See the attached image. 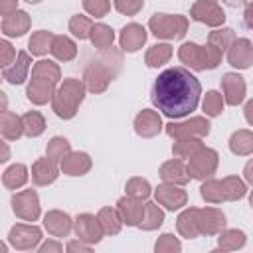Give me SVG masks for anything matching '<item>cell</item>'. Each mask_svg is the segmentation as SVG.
<instances>
[{
  "label": "cell",
  "instance_id": "obj_48",
  "mask_svg": "<svg viewBox=\"0 0 253 253\" xmlns=\"http://www.w3.org/2000/svg\"><path fill=\"white\" fill-rule=\"evenodd\" d=\"M83 10L89 16L105 18L111 12V0H83Z\"/></svg>",
  "mask_w": 253,
  "mask_h": 253
},
{
  "label": "cell",
  "instance_id": "obj_19",
  "mask_svg": "<svg viewBox=\"0 0 253 253\" xmlns=\"http://www.w3.org/2000/svg\"><path fill=\"white\" fill-rule=\"evenodd\" d=\"M30 67H32L30 51H18L16 61L12 65H8V67H2V79L8 81L10 85H20V83H24L28 79Z\"/></svg>",
  "mask_w": 253,
  "mask_h": 253
},
{
  "label": "cell",
  "instance_id": "obj_7",
  "mask_svg": "<svg viewBox=\"0 0 253 253\" xmlns=\"http://www.w3.org/2000/svg\"><path fill=\"white\" fill-rule=\"evenodd\" d=\"M217 164H219V154L210 148V146H202L196 154H192L188 158V172L192 178L196 180H206V178H211L217 170Z\"/></svg>",
  "mask_w": 253,
  "mask_h": 253
},
{
  "label": "cell",
  "instance_id": "obj_31",
  "mask_svg": "<svg viewBox=\"0 0 253 253\" xmlns=\"http://www.w3.org/2000/svg\"><path fill=\"white\" fill-rule=\"evenodd\" d=\"M97 217H99V221L103 225L105 235H117L121 231V227H123V217H121L117 208L105 206V208H101L97 211Z\"/></svg>",
  "mask_w": 253,
  "mask_h": 253
},
{
  "label": "cell",
  "instance_id": "obj_30",
  "mask_svg": "<svg viewBox=\"0 0 253 253\" xmlns=\"http://www.w3.org/2000/svg\"><path fill=\"white\" fill-rule=\"evenodd\" d=\"M28 178H30V174H28L26 164L16 162V164H12V166H8V168L4 170V174H2V184H4V188H8V190H18V188H22V186L28 182Z\"/></svg>",
  "mask_w": 253,
  "mask_h": 253
},
{
  "label": "cell",
  "instance_id": "obj_6",
  "mask_svg": "<svg viewBox=\"0 0 253 253\" xmlns=\"http://www.w3.org/2000/svg\"><path fill=\"white\" fill-rule=\"evenodd\" d=\"M210 126L211 125L206 117H190L188 121H170L168 125H164V130L174 140L190 138V136L204 138L210 134Z\"/></svg>",
  "mask_w": 253,
  "mask_h": 253
},
{
  "label": "cell",
  "instance_id": "obj_3",
  "mask_svg": "<svg viewBox=\"0 0 253 253\" xmlns=\"http://www.w3.org/2000/svg\"><path fill=\"white\" fill-rule=\"evenodd\" d=\"M85 93H87V85L83 79H75V77L63 79L61 85L53 93L51 111L63 121L73 119L79 111V105L85 99Z\"/></svg>",
  "mask_w": 253,
  "mask_h": 253
},
{
  "label": "cell",
  "instance_id": "obj_9",
  "mask_svg": "<svg viewBox=\"0 0 253 253\" xmlns=\"http://www.w3.org/2000/svg\"><path fill=\"white\" fill-rule=\"evenodd\" d=\"M190 18L210 28H219L225 22V12L217 0H196L190 8Z\"/></svg>",
  "mask_w": 253,
  "mask_h": 253
},
{
  "label": "cell",
  "instance_id": "obj_57",
  "mask_svg": "<svg viewBox=\"0 0 253 253\" xmlns=\"http://www.w3.org/2000/svg\"><path fill=\"white\" fill-rule=\"evenodd\" d=\"M221 2H225L227 6H241V4H245L247 0H221Z\"/></svg>",
  "mask_w": 253,
  "mask_h": 253
},
{
  "label": "cell",
  "instance_id": "obj_28",
  "mask_svg": "<svg viewBox=\"0 0 253 253\" xmlns=\"http://www.w3.org/2000/svg\"><path fill=\"white\" fill-rule=\"evenodd\" d=\"M227 144L235 156H249L253 154V132L247 128H239L229 136Z\"/></svg>",
  "mask_w": 253,
  "mask_h": 253
},
{
  "label": "cell",
  "instance_id": "obj_38",
  "mask_svg": "<svg viewBox=\"0 0 253 253\" xmlns=\"http://www.w3.org/2000/svg\"><path fill=\"white\" fill-rule=\"evenodd\" d=\"M32 77H40V79H47V81L59 83L61 81V69L51 59H40L32 67Z\"/></svg>",
  "mask_w": 253,
  "mask_h": 253
},
{
  "label": "cell",
  "instance_id": "obj_2",
  "mask_svg": "<svg viewBox=\"0 0 253 253\" xmlns=\"http://www.w3.org/2000/svg\"><path fill=\"white\" fill-rule=\"evenodd\" d=\"M121 63H123V59H121V53L119 51H113L111 47L109 49H103V55L99 59H93L85 67L83 81L87 85V91H91L95 95L107 91L109 83L119 75Z\"/></svg>",
  "mask_w": 253,
  "mask_h": 253
},
{
  "label": "cell",
  "instance_id": "obj_17",
  "mask_svg": "<svg viewBox=\"0 0 253 253\" xmlns=\"http://www.w3.org/2000/svg\"><path fill=\"white\" fill-rule=\"evenodd\" d=\"M132 126H134V132L138 136H142V138H152V136H156L164 128L160 113L158 111H152V109H142L134 117Z\"/></svg>",
  "mask_w": 253,
  "mask_h": 253
},
{
  "label": "cell",
  "instance_id": "obj_36",
  "mask_svg": "<svg viewBox=\"0 0 253 253\" xmlns=\"http://www.w3.org/2000/svg\"><path fill=\"white\" fill-rule=\"evenodd\" d=\"M200 196H202L208 204H221V202H225V192H223L221 180H215V178H206V180H202Z\"/></svg>",
  "mask_w": 253,
  "mask_h": 253
},
{
  "label": "cell",
  "instance_id": "obj_22",
  "mask_svg": "<svg viewBox=\"0 0 253 253\" xmlns=\"http://www.w3.org/2000/svg\"><path fill=\"white\" fill-rule=\"evenodd\" d=\"M59 170L61 168H57V162H53L51 158H38L32 164V182L36 186H49L57 180Z\"/></svg>",
  "mask_w": 253,
  "mask_h": 253
},
{
  "label": "cell",
  "instance_id": "obj_55",
  "mask_svg": "<svg viewBox=\"0 0 253 253\" xmlns=\"http://www.w3.org/2000/svg\"><path fill=\"white\" fill-rule=\"evenodd\" d=\"M243 178H245V182H247V184H251V186H253V158L243 166Z\"/></svg>",
  "mask_w": 253,
  "mask_h": 253
},
{
  "label": "cell",
  "instance_id": "obj_1",
  "mask_svg": "<svg viewBox=\"0 0 253 253\" xmlns=\"http://www.w3.org/2000/svg\"><path fill=\"white\" fill-rule=\"evenodd\" d=\"M202 95V85L186 67L164 69L152 85L150 101L168 119H184L196 111Z\"/></svg>",
  "mask_w": 253,
  "mask_h": 253
},
{
  "label": "cell",
  "instance_id": "obj_40",
  "mask_svg": "<svg viewBox=\"0 0 253 253\" xmlns=\"http://www.w3.org/2000/svg\"><path fill=\"white\" fill-rule=\"evenodd\" d=\"M202 138L198 136H190V138H180V140H174V146H172V154L176 158H190L192 154H196L200 148H202Z\"/></svg>",
  "mask_w": 253,
  "mask_h": 253
},
{
  "label": "cell",
  "instance_id": "obj_47",
  "mask_svg": "<svg viewBox=\"0 0 253 253\" xmlns=\"http://www.w3.org/2000/svg\"><path fill=\"white\" fill-rule=\"evenodd\" d=\"M154 251L156 253H180L182 243L174 233H162L154 243Z\"/></svg>",
  "mask_w": 253,
  "mask_h": 253
},
{
  "label": "cell",
  "instance_id": "obj_52",
  "mask_svg": "<svg viewBox=\"0 0 253 253\" xmlns=\"http://www.w3.org/2000/svg\"><path fill=\"white\" fill-rule=\"evenodd\" d=\"M38 251H40V253H61V251H63V245H61L59 241L47 239L45 243H42V245L38 247Z\"/></svg>",
  "mask_w": 253,
  "mask_h": 253
},
{
  "label": "cell",
  "instance_id": "obj_20",
  "mask_svg": "<svg viewBox=\"0 0 253 253\" xmlns=\"http://www.w3.org/2000/svg\"><path fill=\"white\" fill-rule=\"evenodd\" d=\"M55 89H57V83L47 81V79H40V77H32L28 83V89H26V97L34 105H45L47 101L53 99Z\"/></svg>",
  "mask_w": 253,
  "mask_h": 253
},
{
  "label": "cell",
  "instance_id": "obj_14",
  "mask_svg": "<svg viewBox=\"0 0 253 253\" xmlns=\"http://www.w3.org/2000/svg\"><path fill=\"white\" fill-rule=\"evenodd\" d=\"M227 63L235 69H249L253 65V42L247 38H235L227 49Z\"/></svg>",
  "mask_w": 253,
  "mask_h": 253
},
{
  "label": "cell",
  "instance_id": "obj_56",
  "mask_svg": "<svg viewBox=\"0 0 253 253\" xmlns=\"http://www.w3.org/2000/svg\"><path fill=\"white\" fill-rule=\"evenodd\" d=\"M243 117H245V121L253 126V99L245 103V107H243Z\"/></svg>",
  "mask_w": 253,
  "mask_h": 253
},
{
  "label": "cell",
  "instance_id": "obj_53",
  "mask_svg": "<svg viewBox=\"0 0 253 253\" xmlns=\"http://www.w3.org/2000/svg\"><path fill=\"white\" fill-rule=\"evenodd\" d=\"M16 10H20L18 8V0H0V14H2V18L14 14Z\"/></svg>",
  "mask_w": 253,
  "mask_h": 253
},
{
  "label": "cell",
  "instance_id": "obj_26",
  "mask_svg": "<svg viewBox=\"0 0 253 253\" xmlns=\"http://www.w3.org/2000/svg\"><path fill=\"white\" fill-rule=\"evenodd\" d=\"M176 229L182 237L186 239H196L200 235V227H198V208H186L184 211H180V215L176 217Z\"/></svg>",
  "mask_w": 253,
  "mask_h": 253
},
{
  "label": "cell",
  "instance_id": "obj_13",
  "mask_svg": "<svg viewBox=\"0 0 253 253\" xmlns=\"http://www.w3.org/2000/svg\"><path fill=\"white\" fill-rule=\"evenodd\" d=\"M117 210L123 217V223L128 227H138L142 217H144V210L146 204H142V200L134 198V196H123L117 200Z\"/></svg>",
  "mask_w": 253,
  "mask_h": 253
},
{
  "label": "cell",
  "instance_id": "obj_41",
  "mask_svg": "<svg viewBox=\"0 0 253 253\" xmlns=\"http://www.w3.org/2000/svg\"><path fill=\"white\" fill-rule=\"evenodd\" d=\"M93 20L89 16L83 14H75L69 18V32L77 38V40H89L91 38V30H93Z\"/></svg>",
  "mask_w": 253,
  "mask_h": 253
},
{
  "label": "cell",
  "instance_id": "obj_25",
  "mask_svg": "<svg viewBox=\"0 0 253 253\" xmlns=\"http://www.w3.org/2000/svg\"><path fill=\"white\" fill-rule=\"evenodd\" d=\"M93 166V160L87 152H69L61 162H59V168L63 174L67 176H85Z\"/></svg>",
  "mask_w": 253,
  "mask_h": 253
},
{
  "label": "cell",
  "instance_id": "obj_51",
  "mask_svg": "<svg viewBox=\"0 0 253 253\" xmlns=\"http://www.w3.org/2000/svg\"><path fill=\"white\" fill-rule=\"evenodd\" d=\"M65 249H67L69 253H89V251H91V245L85 243V241H81V239H73V241H69V243L65 245Z\"/></svg>",
  "mask_w": 253,
  "mask_h": 253
},
{
  "label": "cell",
  "instance_id": "obj_54",
  "mask_svg": "<svg viewBox=\"0 0 253 253\" xmlns=\"http://www.w3.org/2000/svg\"><path fill=\"white\" fill-rule=\"evenodd\" d=\"M243 20H245L247 28H251V30H253V0H251V2H247L245 12H243Z\"/></svg>",
  "mask_w": 253,
  "mask_h": 253
},
{
  "label": "cell",
  "instance_id": "obj_24",
  "mask_svg": "<svg viewBox=\"0 0 253 253\" xmlns=\"http://www.w3.org/2000/svg\"><path fill=\"white\" fill-rule=\"evenodd\" d=\"M43 227L53 237H65L73 227V219L69 217V213L61 210H49L43 215Z\"/></svg>",
  "mask_w": 253,
  "mask_h": 253
},
{
  "label": "cell",
  "instance_id": "obj_34",
  "mask_svg": "<svg viewBox=\"0 0 253 253\" xmlns=\"http://www.w3.org/2000/svg\"><path fill=\"white\" fill-rule=\"evenodd\" d=\"M164 223V210L160 208L158 202H146V210H144V217L140 221V229L142 231H154Z\"/></svg>",
  "mask_w": 253,
  "mask_h": 253
},
{
  "label": "cell",
  "instance_id": "obj_39",
  "mask_svg": "<svg viewBox=\"0 0 253 253\" xmlns=\"http://www.w3.org/2000/svg\"><path fill=\"white\" fill-rule=\"evenodd\" d=\"M22 123H24V134L30 138L40 136L45 130V119L40 111H28L22 115Z\"/></svg>",
  "mask_w": 253,
  "mask_h": 253
},
{
  "label": "cell",
  "instance_id": "obj_59",
  "mask_svg": "<svg viewBox=\"0 0 253 253\" xmlns=\"http://www.w3.org/2000/svg\"><path fill=\"white\" fill-rule=\"evenodd\" d=\"M249 206H251V208H253V192H251V194H249Z\"/></svg>",
  "mask_w": 253,
  "mask_h": 253
},
{
  "label": "cell",
  "instance_id": "obj_18",
  "mask_svg": "<svg viewBox=\"0 0 253 253\" xmlns=\"http://www.w3.org/2000/svg\"><path fill=\"white\" fill-rule=\"evenodd\" d=\"M146 38H148L146 28L140 26V24H136V22H130V24H126L121 30V34H119V45H121L123 51L134 53V51H138L146 43Z\"/></svg>",
  "mask_w": 253,
  "mask_h": 253
},
{
  "label": "cell",
  "instance_id": "obj_27",
  "mask_svg": "<svg viewBox=\"0 0 253 253\" xmlns=\"http://www.w3.org/2000/svg\"><path fill=\"white\" fill-rule=\"evenodd\" d=\"M0 132L4 136V140H18L24 134V123L22 117H18L12 111H2L0 117Z\"/></svg>",
  "mask_w": 253,
  "mask_h": 253
},
{
  "label": "cell",
  "instance_id": "obj_58",
  "mask_svg": "<svg viewBox=\"0 0 253 253\" xmlns=\"http://www.w3.org/2000/svg\"><path fill=\"white\" fill-rule=\"evenodd\" d=\"M24 2H28V4H40L42 0H24Z\"/></svg>",
  "mask_w": 253,
  "mask_h": 253
},
{
  "label": "cell",
  "instance_id": "obj_43",
  "mask_svg": "<svg viewBox=\"0 0 253 253\" xmlns=\"http://www.w3.org/2000/svg\"><path fill=\"white\" fill-rule=\"evenodd\" d=\"M69 152H71V144H69V140L63 138V136H53V138H49V142H47V146H45V156L51 158L53 162H61Z\"/></svg>",
  "mask_w": 253,
  "mask_h": 253
},
{
  "label": "cell",
  "instance_id": "obj_11",
  "mask_svg": "<svg viewBox=\"0 0 253 253\" xmlns=\"http://www.w3.org/2000/svg\"><path fill=\"white\" fill-rule=\"evenodd\" d=\"M73 229H75V235L77 239L89 243V245H95L103 239L105 231H103V225L99 221L97 215L93 213H79L73 221Z\"/></svg>",
  "mask_w": 253,
  "mask_h": 253
},
{
  "label": "cell",
  "instance_id": "obj_46",
  "mask_svg": "<svg viewBox=\"0 0 253 253\" xmlns=\"http://www.w3.org/2000/svg\"><path fill=\"white\" fill-rule=\"evenodd\" d=\"M233 40H235V34H233L231 28H217V30L210 32V36H208V43L215 45L223 53L229 49V45L233 43Z\"/></svg>",
  "mask_w": 253,
  "mask_h": 253
},
{
  "label": "cell",
  "instance_id": "obj_42",
  "mask_svg": "<svg viewBox=\"0 0 253 253\" xmlns=\"http://www.w3.org/2000/svg\"><path fill=\"white\" fill-rule=\"evenodd\" d=\"M221 184H223L225 200H229V202L241 200V198L247 194V184H245V180H241L239 176H225V178L221 180Z\"/></svg>",
  "mask_w": 253,
  "mask_h": 253
},
{
  "label": "cell",
  "instance_id": "obj_15",
  "mask_svg": "<svg viewBox=\"0 0 253 253\" xmlns=\"http://www.w3.org/2000/svg\"><path fill=\"white\" fill-rule=\"evenodd\" d=\"M225 213L219 208H198L200 235H217L225 229Z\"/></svg>",
  "mask_w": 253,
  "mask_h": 253
},
{
  "label": "cell",
  "instance_id": "obj_16",
  "mask_svg": "<svg viewBox=\"0 0 253 253\" xmlns=\"http://www.w3.org/2000/svg\"><path fill=\"white\" fill-rule=\"evenodd\" d=\"M221 91H223L225 103L231 105V107H237L245 99V91H247L245 79L239 73H233V71L223 73V77H221Z\"/></svg>",
  "mask_w": 253,
  "mask_h": 253
},
{
  "label": "cell",
  "instance_id": "obj_44",
  "mask_svg": "<svg viewBox=\"0 0 253 253\" xmlns=\"http://www.w3.org/2000/svg\"><path fill=\"white\" fill-rule=\"evenodd\" d=\"M223 105H225V99L219 91H208L202 101V109L206 117H219L223 113Z\"/></svg>",
  "mask_w": 253,
  "mask_h": 253
},
{
  "label": "cell",
  "instance_id": "obj_49",
  "mask_svg": "<svg viewBox=\"0 0 253 253\" xmlns=\"http://www.w3.org/2000/svg\"><path fill=\"white\" fill-rule=\"evenodd\" d=\"M113 6L123 16H136L142 10L144 0H113Z\"/></svg>",
  "mask_w": 253,
  "mask_h": 253
},
{
  "label": "cell",
  "instance_id": "obj_5",
  "mask_svg": "<svg viewBox=\"0 0 253 253\" xmlns=\"http://www.w3.org/2000/svg\"><path fill=\"white\" fill-rule=\"evenodd\" d=\"M148 30L158 40H182L188 32V18L182 14H152Z\"/></svg>",
  "mask_w": 253,
  "mask_h": 253
},
{
  "label": "cell",
  "instance_id": "obj_10",
  "mask_svg": "<svg viewBox=\"0 0 253 253\" xmlns=\"http://www.w3.org/2000/svg\"><path fill=\"white\" fill-rule=\"evenodd\" d=\"M40 241H42V229L34 223L32 225L16 223L8 233V243L18 251H32L40 245Z\"/></svg>",
  "mask_w": 253,
  "mask_h": 253
},
{
  "label": "cell",
  "instance_id": "obj_23",
  "mask_svg": "<svg viewBox=\"0 0 253 253\" xmlns=\"http://www.w3.org/2000/svg\"><path fill=\"white\" fill-rule=\"evenodd\" d=\"M32 26V18L24 10H16L10 16L2 18V34L6 38H22Z\"/></svg>",
  "mask_w": 253,
  "mask_h": 253
},
{
  "label": "cell",
  "instance_id": "obj_33",
  "mask_svg": "<svg viewBox=\"0 0 253 253\" xmlns=\"http://www.w3.org/2000/svg\"><path fill=\"white\" fill-rule=\"evenodd\" d=\"M89 40H91L93 47H97L99 51L109 49V47H113V42H115V30H113L111 26L99 22V24L93 26V30H91V38H89Z\"/></svg>",
  "mask_w": 253,
  "mask_h": 253
},
{
  "label": "cell",
  "instance_id": "obj_12",
  "mask_svg": "<svg viewBox=\"0 0 253 253\" xmlns=\"http://www.w3.org/2000/svg\"><path fill=\"white\" fill-rule=\"evenodd\" d=\"M154 198L160 206H164L166 210L170 211H176V210H182L186 204H188V194L186 190H182L178 184H158L156 190H154Z\"/></svg>",
  "mask_w": 253,
  "mask_h": 253
},
{
  "label": "cell",
  "instance_id": "obj_35",
  "mask_svg": "<svg viewBox=\"0 0 253 253\" xmlns=\"http://www.w3.org/2000/svg\"><path fill=\"white\" fill-rule=\"evenodd\" d=\"M172 57V45L170 43H154L144 53V63L148 67H160L168 63Z\"/></svg>",
  "mask_w": 253,
  "mask_h": 253
},
{
  "label": "cell",
  "instance_id": "obj_8",
  "mask_svg": "<svg viewBox=\"0 0 253 253\" xmlns=\"http://www.w3.org/2000/svg\"><path fill=\"white\" fill-rule=\"evenodd\" d=\"M10 202H12V211L16 213V217L24 221H36L42 213V206H40V198L36 190L16 192Z\"/></svg>",
  "mask_w": 253,
  "mask_h": 253
},
{
  "label": "cell",
  "instance_id": "obj_50",
  "mask_svg": "<svg viewBox=\"0 0 253 253\" xmlns=\"http://www.w3.org/2000/svg\"><path fill=\"white\" fill-rule=\"evenodd\" d=\"M0 51H2V55H0V65L2 67H8V65H12L14 61H16V57H18V53H16V49L12 47V43L8 42V40H2L0 42Z\"/></svg>",
  "mask_w": 253,
  "mask_h": 253
},
{
  "label": "cell",
  "instance_id": "obj_32",
  "mask_svg": "<svg viewBox=\"0 0 253 253\" xmlns=\"http://www.w3.org/2000/svg\"><path fill=\"white\" fill-rule=\"evenodd\" d=\"M247 235L241 229H223L217 233V247L221 251H237L245 247Z\"/></svg>",
  "mask_w": 253,
  "mask_h": 253
},
{
  "label": "cell",
  "instance_id": "obj_45",
  "mask_svg": "<svg viewBox=\"0 0 253 253\" xmlns=\"http://www.w3.org/2000/svg\"><path fill=\"white\" fill-rule=\"evenodd\" d=\"M125 192H126L128 196L138 198V200H148L152 188H150V182H148L146 178H142V176H132V178L126 180Z\"/></svg>",
  "mask_w": 253,
  "mask_h": 253
},
{
  "label": "cell",
  "instance_id": "obj_37",
  "mask_svg": "<svg viewBox=\"0 0 253 253\" xmlns=\"http://www.w3.org/2000/svg\"><path fill=\"white\" fill-rule=\"evenodd\" d=\"M53 34L47 30H38L32 34V38L28 40V51L32 55H45L51 49V42H53Z\"/></svg>",
  "mask_w": 253,
  "mask_h": 253
},
{
  "label": "cell",
  "instance_id": "obj_21",
  "mask_svg": "<svg viewBox=\"0 0 253 253\" xmlns=\"http://www.w3.org/2000/svg\"><path fill=\"white\" fill-rule=\"evenodd\" d=\"M158 176L162 178V182H168V184H178V186H186L190 182V172H188V166L180 160V158H172V160H166L160 170H158Z\"/></svg>",
  "mask_w": 253,
  "mask_h": 253
},
{
  "label": "cell",
  "instance_id": "obj_29",
  "mask_svg": "<svg viewBox=\"0 0 253 253\" xmlns=\"http://www.w3.org/2000/svg\"><path fill=\"white\" fill-rule=\"evenodd\" d=\"M51 55L57 59V61H71V59H75V55H77V45H75V42L71 40V38H67V36H55L53 38V42H51Z\"/></svg>",
  "mask_w": 253,
  "mask_h": 253
},
{
  "label": "cell",
  "instance_id": "obj_4",
  "mask_svg": "<svg viewBox=\"0 0 253 253\" xmlns=\"http://www.w3.org/2000/svg\"><path fill=\"white\" fill-rule=\"evenodd\" d=\"M223 51H219L215 45L206 43V45H198L194 42H186L178 47V59L194 69V71H206V69H215L221 63Z\"/></svg>",
  "mask_w": 253,
  "mask_h": 253
}]
</instances>
